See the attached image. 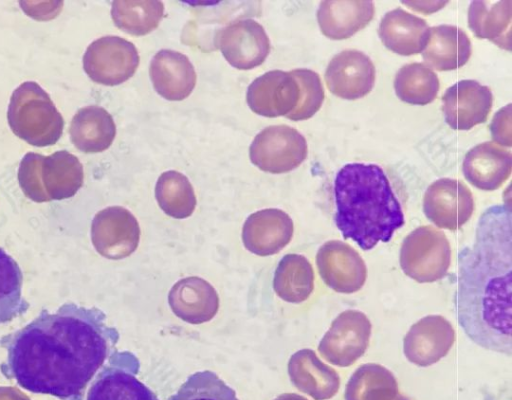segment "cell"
Masks as SVG:
<instances>
[{
  "label": "cell",
  "mask_w": 512,
  "mask_h": 400,
  "mask_svg": "<svg viewBox=\"0 0 512 400\" xmlns=\"http://www.w3.org/2000/svg\"><path fill=\"white\" fill-rule=\"evenodd\" d=\"M118 339L103 311L65 303L54 311L43 309L30 323L0 338L6 350L0 371L32 393L83 400Z\"/></svg>",
  "instance_id": "6da1fadb"
},
{
  "label": "cell",
  "mask_w": 512,
  "mask_h": 400,
  "mask_svg": "<svg viewBox=\"0 0 512 400\" xmlns=\"http://www.w3.org/2000/svg\"><path fill=\"white\" fill-rule=\"evenodd\" d=\"M511 208L495 205L478 220L472 245L458 253L454 296L458 323L476 345L512 354Z\"/></svg>",
  "instance_id": "7a4b0ae2"
},
{
  "label": "cell",
  "mask_w": 512,
  "mask_h": 400,
  "mask_svg": "<svg viewBox=\"0 0 512 400\" xmlns=\"http://www.w3.org/2000/svg\"><path fill=\"white\" fill-rule=\"evenodd\" d=\"M334 197L337 228L365 251L388 242L405 223L401 204L376 164L344 165L334 180Z\"/></svg>",
  "instance_id": "3957f363"
},
{
  "label": "cell",
  "mask_w": 512,
  "mask_h": 400,
  "mask_svg": "<svg viewBox=\"0 0 512 400\" xmlns=\"http://www.w3.org/2000/svg\"><path fill=\"white\" fill-rule=\"evenodd\" d=\"M451 246L445 233L432 226H420L403 240L399 263L402 271L418 283L444 278L451 264Z\"/></svg>",
  "instance_id": "277c9868"
},
{
  "label": "cell",
  "mask_w": 512,
  "mask_h": 400,
  "mask_svg": "<svg viewBox=\"0 0 512 400\" xmlns=\"http://www.w3.org/2000/svg\"><path fill=\"white\" fill-rule=\"evenodd\" d=\"M308 152L304 136L288 125H273L258 133L249 148L251 162L278 174L297 168Z\"/></svg>",
  "instance_id": "5b68a950"
},
{
  "label": "cell",
  "mask_w": 512,
  "mask_h": 400,
  "mask_svg": "<svg viewBox=\"0 0 512 400\" xmlns=\"http://www.w3.org/2000/svg\"><path fill=\"white\" fill-rule=\"evenodd\" d=\"M372 325L359 310H345L331 323L318 345L320 355L329 363L348 367L367 350Z\"/></svg>",
  "instance_id": "8992f818"
},
{
  "label": "cell",
  "mask_w": 512,
  "mask_h": 400,
  "mask_svg": "<svg viewBox=\"0 0 512 400\" xmlns=\"http://www.w3.org/2000/svg\"><path fill=\"white\" fill-rule=\"evenodd\" d=\"M138 360L128 352H114L94 379L86 400H158L136 376Z\"/></svg>",
  "instance_id": "52a82bcc"
},
{
  "label": "cell",
  "mask_w": 512,
  "mask_h": 400,
  "mask_svg": "<svg viewBox=\"0 0 512 400\" xmlns=\"http://www.w3.org/2000/svg\"><path fill=\"white\" fill-rule=\"evenodd\" d=\"M472 192L462 181L442 178L427 188L423 197L425 216L439 228L457 230L472 216Z\"/></svg>",
  "instance_id": "ba28073f"
},
{
  "label": "cell",
  "mask_w": 512,
  "mask_h": 400,
  "mask_svg": "<svg viewBox=\"0 0 512 400\" xmlns=\"http://www.w3.org/2000/svg\"><path fill=\"white\" fill-rule=\"evenodd\" d=\"M316 265L325 285L338 293H355L365 284L367 268L364 260L343 241L325 242L317 251Z\"/></svg>",
  "instance_id": "9c48e42d"
},
{
  "label": "cell",
  "mask_w": 512,
  "mask_h": 400,
  "mask_svg": "<svg viewBox=\"0 0 512 400\" xmlns=\"http://www.w3.org/2000/svg\"><path fill=\"white\" fill-rule=\"evenodd\" d=\"M139 64L134 44L117 36L95 41L85 57V68L91 78L105 85L121 84L129 79Z\"/></svg>",
  "instance_id": "30bf717a"
},
{
  "label": "cell",
  "mask_w": 512,
  "mask_h": 400,
  "mask_svg": "<svg viewBox=\"0 0 512 400\" xmlns=\"http://www.w3.org/2000/svg\"><path fill=\"white\" fill-rule=\"evenodd\" d=\"M215 41L229 64L241 70L261 65L270 51L264 28L252 19L231 22L217 33Z\"/></svg>",
  "instance_id": "8fae6325"
},
{
  "label": "cell",
  "mask_w": 512,
  "mask_h": 400,
  "mask_svg": "<svg viewBox=\"0 0 512 400\" xmlns=\"http://www.w3.org/2000/svg\"><path fill=\"white\" fill-rule=\"evenodd\" d=\"M455 342V330L441 315H428L414 323L403 340L406 359L427 367L445 357Z\"/></svg>",
  "instance_id": "7c38bea8"
},
{
  "label": "cell",
  "mask_w": 512,
  "mask_h": 400,
  "mask_svg": "<svg viewBox=\"0 0 512 400\" xmlns=\"http://www.w3.org/2000/svg\"><path fill=\"white\" fill-rule=\"evenodd\" d=\"M442 102L446 123L455 130H469L487 120L493 96L489 87L461 80L445 91Z\"/></svg>",
  "instance_id": "4fadbf2b"
},
{
  "label": "cell",
  "mask_w": 512,
  "mask_h": 400,
  "mask_svg": "<svg viewBox=\"0 0 512 400\" xmlns=\"http://www.w3.org/2000/svg\"><path fill=\"white\" fill-rule=\"evenodd\" d=\"M375 76L374 64L366 54L358 50H344L330 60L325 82L334 95L354 100L372 90Z\"/></svg>",
  "instance_id": "5bb4252c"
},
{
  "label": "cell",
  "mask_w": 512,
  "mask_h": 400,
  "mask_svg": "<svg viewBox=\"0 0 512 400\" xmlns=\"http://www.w3.org/2000/svg\"><path fill=\"white\" fill-rule=\"evenodd\" d=\"M299 100L300 87L291 71H269L257 77L247 90L250 109L265 117L287 116Z\"/></svg>",
  "instance_id": "9a60e30c"
},
{
  "label": "cell",
  "mask_w": 512,
  "mask_h": 400,
  "mask_svg": "<svg viewBox=\"0 0 512 400\" xmlns=\"http://www.w3.org/2000/svg\"><path fill=\"white\" fill-rule=\"evenodd\" d=\"M294 231L290 216L280 209H263L251 214L242 229L246 249L259 256L280 252L292 239Z\"/></svg>",
  "instance_id": "2e32d148"
},
{
  "label": "cell",
  "mask_w": 512,
  "mask_h": 400,
  "mask_svg": "<svg viewBox=\"0 0 512 400\" xmlns=\"http://www.w3.org/2000/svg\"><path fill=\"white\" fill-rule=\"evenodd\" d=\"M462 169L473 186L485 191L498 189L509 178L512 155L509 150L488 141L476 145L466 154Z\"/></svg>",
  "instance_id": "e0dca14e"
},
{
  "label": "cell",
  "mask_w": 512,
  "mask_h": 400,
  "mask_svg": "<svg viewBox=\"0 0 512 400\" xmlns=\"http://www.w3.org/2000/svg\"><path fill=\"white\" fill-rule=\"evenodd\" d=\"M173 313L190 324L211 320L219 308V297L214 287L200 277H186L176 282L168 294Z\"/></svg>",
  "instance_id": "ac0fdd59"
},
{
  "label": "cell",
  "mask_w": 512,
  "mask_h": 400,
  "mask_svg": "<svg viewBox=\"0 0 512 400\" xmlns=\"http://www.w3.org/2000/svg\"><path fill=\"white\" fill-rule=\"evenodd\" d=\"M150 78L154 89L163 98L180 101L195 87L196 73L190 60L182 53L164 49L150 63Z\"/></svg>",
  "instance_id": "d6986e66"
},
{
  "label": "cell",
  "mask_w": 512,
  "mask_h": 400,
  "mask_svg": "<svg viewBox=\"0 0 512 400\" xmlns=\"http://www.w3.org/2000/svg\"><path fill=\"white\" fill-rule=\"evenodd\" d=\"M429 30L430 27L424 19L396 8L383 16L378 34L387 49L408 56L423 51Z\"/></svg>",
  "instance_id": "ffe728a7"
},
{
  "label": "cell",
  "mask_w": 512,
  "mask_h": 400,
  "mask_svg": "<svg viewBox=\"0 0 512 400\" xmlns=\"http://www.w3.org/2000/svg\"><path fill=\"white\" fill-rule=\"evenodd\" d=\"M471 53V41L464 30L453 25H439L430 28L422 58L430 68L450 71L465 65Z\"/></svg>",
  "instance_id": "44dd1931"
},
{
  "label": "cell",
  "mask_w": 512,
  "mask_h": 400,
  "mask_svg": "<svg viewBox=\"0 0 512 400\" xmlns=\"http://www.w3.org/2000/svg\"><path fill=\"white\" fill-rule=\"evenodd\" d=\"M374 11L372 1H322L317 10V20L326 37L342 40L367 26Z\"/></svg>",
  "instance_id": "7402d4cb"
},
{
  "label": "cell",
  "mask_w": 512,
  "mask_h": 400,
  "mask_svg": "<svg viewBox=\"0 0 512 400\" xmlns=\"http://www.w3.org/2000/svg\"><path fill=\"white\" fill-rule=\"evenodd\" d=\"M512 1H472L468 26L474 35L488 39L502 49L511 48Z\"/></svg>",
  "instance_id": "603a6c76"
},
{
  "label": "cell",
  "mask_w": 512,
  "mask_h": 400,
  "mask_svg": "<svg viewBox=\"0 0 512 400\" xmlns=\"http://www.w3.org/2000/svg\"><path fill=\"white\" fill-rule=\"evenodd\" d=\"M291 380L315 398H325L338 389L339 375L332 367L323 363L315 351L301 349L288 362Z\"/></svg>",
  "instance_id": "cb8c5ba5"
},
{
  "label": "cell",
  "mask_w": 512,
  "mask_h": 400,
  "mask_svg": "<svg viewBox=\"0 0 512 400\" xmlns=\"http://www.w3.org/2000/svg\"><path fill=\"white\" fill-rule=\"evenodd\" d=\"M275 293L289 303L306 301L314 289V270L300 254H286L279 261L273 279Z\"/></svg>",
  "instance_id": "d4e9b609"
},
{
  "label": "cell",
  "mask_w": 512,
  "mask_h": 400,
  "mask_svg": "<svg viewBox=\"0 0 512 400\" xmlns=\"http://www.w3.org/2000/svg\"><path fill=\"white\" fill-rule=\"evenodd\" d=\"M440 83L437 74L426 64L410 63L396 73L394 88L398 98L412 105H426L437 96Z\"/></svg>",
  "instance_id": "484cf974"
},
{
  "label": "cell",
  "mask_w": 512,
  "mask_h": 400,
  "mask_svg": "<svg viewBox=\"0 0 512 400\" xmlns=\"http://www.w3.org/2000/svg\"><path fill=\"white\" fill-rule=\"evenodd\" d=\"M164 14L158 0H119L113 2L112 18L124 32L141 36L154 30Z\"/></svg>",
  "instance_id": "4316f807"
},
{
  "label": "cell",
  "mask_w": 512,
  "mask_h": 400,
  "mask_svg": "<svg viewBox=\"0 0 512 400\" xmlns=\"http://www.w3.org/2000/svg\"><path fill=\"white\" fill-rule=\"evenodd\" d=\"M160 208L169 216L183 219L190 216L196 206V197L188 178L177 171L160 175L155 187Z\"/></svg>",
  "instance_id": "83f0119b"
},
{
  "label": "cell",
  "mask_w": 512,
  "mask_h": 400,
  "mask_svg": "<svg viewBox=\"0 0 512 400\" xmlns=\"http://www.w3.org/2000/svg\"><path fill=\"white\" fill-rule=\"evenodd\" d=\"M23 274L15 259L0 247V324L24 314L29 303L22 295Z\"/></svg>",
  "instance_id": "f1b7e54d"
},
{
  "label": "cell",
  "mask_w": 512,
  "mask_h": 400,
  "mask_svg": "<svg viewBox=\"0 0 512 400\" xmlns=\"http://www.w3.org/2000/svg\"><path fill=\"white\" fill-rule=\"evenodd\" d=\"M396 389L392 373L382 365L367 363L360 366L351 376L347 386L350 400H376Z\"/></svg>",
  "instance_id": "f546056e"
},
{
  "label": "cell",
  "mask_w": 512,
  "mask_h": 400,
  "mask_svg": "<svg viewBox=\"0 0 512 400\" xmlns=\"http://www.w3.org/2000/svg\"><path fill=\"white\" fill-rule=\"evenodd\" d=\"M79 142L83 150L99 152L112 143L116 128L111 115L100 107H88L80 114Z\"/></svg>",
  "instance_id": "4dcf8cb0"
},
{
  "label": "cell",
  "mask_w": 512,
  "mask_h": 400,
  "mask_svg": "<svg viewBox=\"0 0 512 400\" xmlns=\"http://www.w3.org/2000/svg\"><path fill=\"white\" fill-rule=\"evenodd\" d=\"M168 400H239L235 391L212 371L190 375Z\"/></svg>",
  "instance_id": "1f68e13d"
},
{
  "label": "cell",
  "mask_w": 512,
  "mask_h": 400,
  "mask_svg": "<svg viewBox=\"0 0 512 400\" xmlns=\"http://www.w3.org/2000/svg\"><path fill=\"white\" fill-rule=\"evenodd\" d=\"M300 87V100L296 108L286 117L294 120H306L312 117L321 107L324 100V89L319 75L305 68L292 70Z\"/></svg>",
  "instance_id": "d6a6232c"
},
{
  "label": "cell",
  "mask_w": 512,
  "mask_h": 400,
  "mask_svg": "<svg viewBox=\"0 0 512 400\" xmlns=\"http://www.w3.org/2000/svg\"><path fill=\"white\" fill-rule=\"evenodd\" d=\"M494 143L510 147L511 142V104L501 108L490 124Z\"/></svg>",
  "instance_id": "836d02e7"
}]
</instances>
